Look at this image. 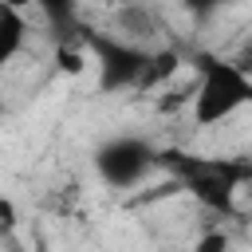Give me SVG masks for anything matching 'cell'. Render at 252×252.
<instances>
[{"mask_svg":"<svg viewBox=\"0 0 252 252\" xmlns=\"http://www.w3.org/2000/svg\"><path fill=\"white\" fill-rule=\"evenodd\" d=\"M158 165L173 169V181L193 193L205 209L232 217L236 213V193L252 181V165L232 161V158H205V154H158Z\"/></svg>","mask_w":252,"mask_h":252,"instance_id":"obj_1","label":"cell"},{"mask_svg":"<svg viewBox=\"0 0 252 252\" xmlns=\"http://www.w3.org/2000/svg\"><path fill=\"white\" fill-rule=\"evenodd\" d=\"M244 106H252V71H244L236 59L201 55L197 79H193V98H189L193 122L201 130H209V126L228 122Z\"/></svg>","mask_w":252,"mask_h":252,"instance_id":"obj_2","label":"cell"},{"mask_svg":"<svg viewBox=\"0 0 252 252\" xmlns=\"http://www.w3.org/2000/svg\"><path fill=\"white\" fill-rule=\"evenodd\" d=\"M79 39H83L87 55L94 59L98 91H138L150 51L126 43L122 35H106V32H83Z\"/></svg>","mask_w":252,"mask_h":252,"instance_id":"obj_3","label":"cell"},{"mask_svg":"<svg viewBox=\"0 0 252 252\" xmlns=\"http://www.w3.org/2000/svg\"><path fill=\"white\" fill-rule=\"evenodd\" d=\"M158 154L161 150H154L146 138L122 134L94 150V173L102 177L106 189H134L158 169Z\"/></svg>","mask_w":252,"mask_h":252,"instance_id":"obj_4","label":"cell"},{"mask_svg":"<svg viewBox=\"0 0 252 252\" xmlns=\"http://www.w3.org/2000/svg\"><path fill=\"white\" fill-rule=\"evenodd\" d=\"M24 39H28V16H24V8L0 0V71L24 51Z\"/></svg>","mask_w":252,"mask_h":252,"instance_id":"obj_5","label":"cell"},{"mask_svg":"<svg viewBox=\"0 0 252 252\" xmlns=\"http://www.w3.org/2000/svg\"><path fill=\"white\" fill-rule=\"evenodd\" d=\"M177 71H181V55H177L173 47L150 51V55H146V71H142V83H138V91H154L158 83L173 79Z\"/></svg>","mask_w":252,"mask_h":252,"instance_id":"obj_6","label":"cell"},{"mask_svg":"<svg viewBox=\"0 0 252 252\" xmlns=\"http://www.w3.org/2000/svg\"><path fill=\"white\" fill-rule=\"evenodd\" d=\"M87 63H91V55H87L83 39H75V43H63V47H55V67H59L63 75H83V71H87Z\"/></svg>","mask_w":252,"mask_h":252,"instance_id":"obj_7","label":"cell"},{"mask_svg":"<svg viewBox=\"0 0 252 252\" xmlns=\"http://www.w3.org/2000/svg\"><path fill=\"white\" fill-rule=\"evenodd\" d=\"M193 252H228V236H224L220 228H213V232H205V236L193 244Z\"/></svg>","mask_w":252,"mask_h":252,"instance_id":"obj_8","label":"cell"},{"mask_svg":"<svg viewBox=\"0 0 252 252\" xmlns=\"http://www.w3.org/2000/svg\"><path fill=\"white\" fill-rule=\"evenodd\" d=\"M12 228H16V209H12V201L0 197V232H12Z\"/></svg>","mask_w":252,"mask_h":252,"instance_id":"obj_9","label":"cell"}]
</instances>
